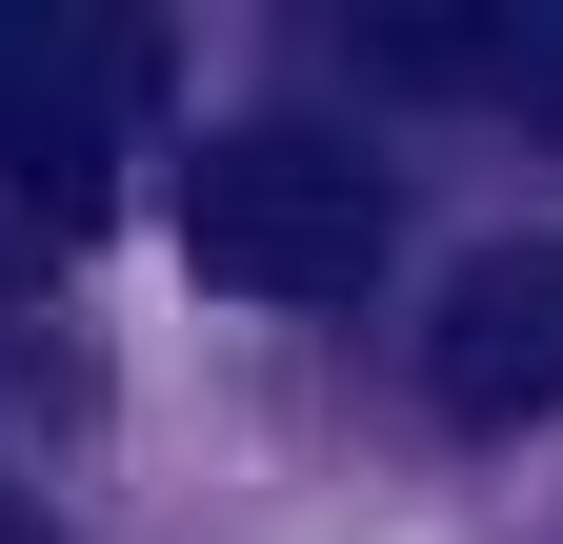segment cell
Returning a JSON list of instances; mask_svg holds the SVG:
<instances>
[{
    "instance_id": "1",
    "label": "cell",
    "mask_w": 563,
    "mask_h": 544,
    "mask_svg": "<svg viewBox=\"0 0 563 544\" xmlns=\"http://www.w3.org/2000/svg\"><path fill=\"white\" fill-rule=\"evenodd\" d=\"M402 242V182L363 142H302V121H242V142L181 162V262L242 303H363Z\"/></svg>"
},
{
    "instance_id": "2",
    "label": "cell",
    "mask_w": 563,
    "mask_h": 544,
    "mask_svg": "<svg viewBox=\"0 0 563 544\" xmlns=\"http://www.w3.org/2000/svg\"><path fill=\"white\" fill-rule=\"evenodd\" d=\"M141 81H162V61H141L121 21H60V0H0V182L81 222V202H101V142L141 121Z\"/></svg>"
},
{
    "instance_id": "3",
    "label": "cell",
    "mask_w": 563,
    "mask_h": 544,
    "mask_svg": "<svg viewBox=\"0 0 563 544\" xmlns=\"http://www.w3.org/2000/svg\"><path fill=\"white\" fill-rule=\"evenodd\" d=\"M422 383H443V424H543L563 403V242H483L422 323Z\"/></svg>"
},
{
    "instance_id": "4",
    "label": "cell",
    "mask_w": 563,
    "mask_h": 544,
    "mask_svg": "<svg viewBox=\"0 0 563 544\" xmlns=\"http://www.w3.org/2000/svg\"><path fill=\"white\" fill-rule=\"evenodd\" d=\"M363 61H383V81H443V101H523V121H563V0H383Z\"/></svg>"
},
{
    "instance_id": "5",
    "label": "cell",
    "mask_w": 563,
    "mask_h": 544,
    "mask_svg": "<svg viewBox=\"0 0 563 544\" xmlns=\"http://www.w3.org/2000/svg\"><path fill=\"white\" fill-rule=\"evenodd\" d=\"M0 544H60V504H21V485H0Z\"/></svg>"
}]
</instances>
